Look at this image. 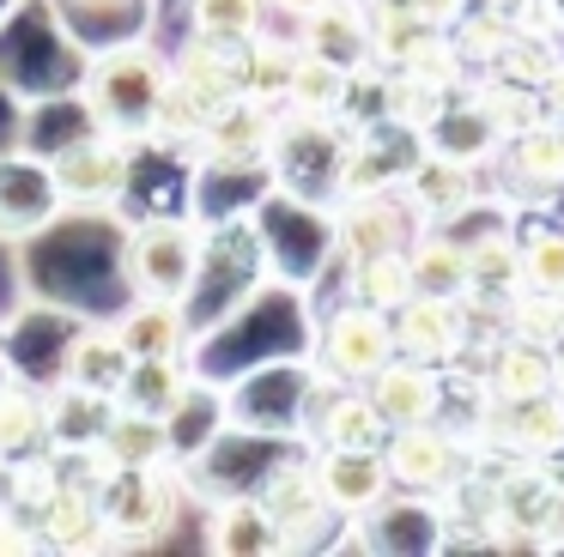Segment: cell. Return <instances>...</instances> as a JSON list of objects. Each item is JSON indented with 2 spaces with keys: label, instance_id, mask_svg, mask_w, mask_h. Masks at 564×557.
I'll list each match as a JSON object with an SVG mask.
<instances>
[{
  "label": "cell",
  "instance_id": "38",
  "mask_svg": "<svg viewBox=\"0 0 564 557\" xmlns=\"http://www.w3.org/2000/svg\"><path fill=\"white\" fill-rule=\"evenodd\" d=\"M394 73H413V79L437 85V91H455V85L467 79V48H462V36H455V31H431Z\"/></svg>",
  "mask_w": 564,
  "mask_h": 557
},
{
  "label": "cell",
  "instance_id": "18",
  "mask_svg": "<svg viewBox=\"0 0 564 557\" xmlns=\"http://www.w3.org/2000/svg\"><path fill=\"white\" fill-rule=\"evenodd\" d=\"M558 387V351L546 339H528V334H503L491 346V363H486V394L498 400H534V394H552Z\"/></svg>",
  "mask_w": 564,
  "mask_h": 557
},
{
  "label": "cell",
  "instance_id": "45",
  "mask_svg": "<svg viewBox=\"0 0 564 557\" xmlns=\"http://www.w3.org/2000/svg\"><path fill=\"white\" fill-rule=\"evenodd\" d=\"M86 7H116V0H86Z\"/></svg>",
  "mask_w": 564,
  "mask_h": 557
},
{
  "label": "cell",
  "instance_id": "9",
  "mask_svg": "<svg viewBox=\"0 0 564 557\" xmlns=\"http://www.w3.org/2000/svg\"><path fill=\"white\" fill-rule=\"evenodd\" d=\"M419 230V218L406 212L401 188H377V194H346L334 212V249L346 261H370V254H394L406 249Z\"/></svg>",
  "mask_w": 564,
  "mask_h": 557
},
{
  "label": "cell",
  "instance_id": "30",
  "mask_svg": "<svg viewBox=\"0 0 564 557\" xmlns=\"http://www.w3.org/2000/svg\"><path fill=\"white\" fill-rule=\"evenodd\" d=\"M31 455H55L50 436V387H0V460H31Z\"/></svg>",
  "mask_w": 564,
  "mask_h": 557
},
{
  "label": "cell",
  "instance_id": "27",
  "mask_svg": "<svg viewBox=\"0 0 564 557\" xmlns=\"http://www.w3.org/2000/svg\"><path fill=\"white\" fill-rule=\"evenodd\" d=\"M116 418V400L110 394H91V387H50V436H55V455H74V448H98L104 430Z\"/></svg>",
  "mask_w": 564,
  "mask_h": 557
},
{
  "label": "cell",
  "instance_id": "15",
  "mask_svg": "<svg viewBox=\"0 0 564 557\" xmlns=\"http://www.w3.org/2000/svg\"><path fill=\"white\" fill-rule=\"evenodd\" d=\"M365 394H370V406L382 412V424H389V430L443 418V370H437V363L394 358V363H382V370L365 382Z\"/></svg>",
  "mask_w": 564,
  "mask_h": 557
},
{
  "label": "cell",
  "instance_id": "12",
  "mask_svg": "<svg viewBox=\"0 0 564 557\" xmlns=\"http://www.w3.org/2000/svg\"><path fill=\"white\" fill-rule=\"evenodd\" d=\"M401 200H406V212L419 218V230H425V225H449V218H462L467 206L479 200L474 164H462V157L425 145V152L413 157V170L401 176Z\"/></svg>",
  "mask_w": 564,
  "mask_h": 557
},
{
  "label": "cell",
  "instance_id": "39",
  "mask_svg": "<svg viewBox=\"0 0 564 557\" xmlns=\"http://www.w3.org/2000/svg\"><path fill=\"white\" fill-rule=\"evenodd\" d=\"M522 278H528V291L564 297V230L558 225H534L522 237Z\"/></svg>",
  "mask_w": 564,
  "mask_h": 557
},
{
  "label": "cell",
  "instance_id": "41",
  "mask_svg": "<svg viewBox=\"0 0 564 557\" xmlns=\"http://www.w3.org/2000/svg\"><path fill=\"white\" fill-rule=\"evenodd\" d=\"M13 551H50V545H43L37 521L13 515V509H0V557H13Z\"/></svg>",
  "mask_w": 564,
  "mask_h": 557
},
{
  "label": "cell",
  "instance_id": "31",
  "mask_svg": "<svg viewBox=\"0 0 564 557\" xmlns=\"http://www.w3.org/2000/svg\"><path fill=\"white\" fill-rule=\"evenodd\" d=\"M98 448L110 455V467H176L171 424L147 418V412H128V406H116V418H110Z\"/></svg>",
  "mask_w": 564,
  "mask_h": 557
},
{
  "label": "cell",
  "instance_id": "2",
  "mask_svg": "<svg viewBox=\"0 0 564 557\" xmlns=\"http://www.w3.org/2000/svg\"><path fill=\"white\" fill-rule=\"evenodd\" d=\"M200 266H207V237L195 218H140L122 242V278L134 297H195Z\"/></svg>",
  "mask_w": 564,
  "mask_h": 557
},
{
  "label": "cell",
  "instance_id": "28",
  "mask_svg": "<svg viewBox=\"0 0 564 557\" xmlns=\"http://www.w3.org/2000/svg\"><path fill=\"white\" fill-rule=\"evenodd\" d=\"M243 48L207 43V36H188V43L176 48V79H183L188 91H200L213 109L231 103V97H243Z\"/></svg>",
  "mask_w": 564,
  "mask_h": 557
},
{
  "label": "cell",
  "instance_id": "3",
  "mask_svg": "<svg viewBox=\"0 0 564 557\" xmlns=\"http://www.w3.org/2000/svg\"><path fill=\"white\" fill-rule=\"evenodd\" d=\"M401 358L394 346V315L389 309H370V303L346 297L340 309L322 321V346H316V363L328 382H346V387H365L382 363Z\"/></svg>",
  "mask_w": 564,
  "mask_h": 557
},
{
  "label": "cell",
  "instance_id": "32",
  "mask_svg": "<svg viewBox=\"0 0 564 557\" xmlns=\"http://www.w3.org/2000/svg\"><path fill=\"white\" fill-rule=\"evenodd\" d=\"M297 55H304V43H280V36L261 31L256 43L243 48V97L285 109V97H292V73H297Z\"/></svg>",
  "mask_w": 564,
  "mask_h": 557
},
{
  "label": "cell",
  "instance_id": "46",
  "mask_svg": "<svg viewBox=\"0 0 564 557\" xmlns=\"http://www.w3.org/2000/svg\"><path fill=\"white\" fill-rule=\"evenodd\" d=\"M401 7H419V0H401Z\"/></svg>",
  "mask_w": 564,
  "mask_h": 557
},
{
  "label": "cell",
  "instance_id": "11",
  "mask_svg": "<svg viewBox=\"0 0 564 557\" xmlns=\"http://www.w3.org/2000/svg\"><path fill=\"white\" fill-rule=\"evenodd\" d=\"M316 472H322V496L340 521H370L382 503H389V460L382 448H316Z\"/></svg>",
  "mask_w": 564,
  "mask_h": 557
},
{
  "label": "cell",
  "instance_id": "10",
  "mask_svg": "<svg viewBox=\"0 0 564 557\" xmlns=\"http://www.w3.org/2000/svg\"><path fill=\"white\" fill-rule=\"evenodd\" d=\"M273 145H280V109L256 103V97H231V103L213 109L200 157L225 170H261L273 164Z\"/></svg>",
  "mask_w": 564,
  "mask_h": 557
},
{
  "label": "cell",
  "instance_id": "8",
  "mask_svg": "<svg viewBox=\"0 0 564 557\" xmlns=\"http://www.w3.org/2000/svg\"><path fill=\"white\" fill-rule=\"evenodd\" d=\"M382 460H389L394 484H406V491H437V496H443L467 467H474V448H462V436L443 430V424L431 418V424H406V430H389V443H382Z\"/></svg>",
  "mask_w": 564,
  "mask_h": 557
},
{
  "label": "cell",
  "instance_id": "36",
  "mask_svg": "<svg viewBox=\"0 0 564 557\" xmlns=\"http://www.w3.org/2000/svg\"><path fill=\"white\" fill-rule=\"evenodd\" d=\"M437 24L425 19L419 7H401V0H370V55L377 67H401Z\"/></svg>",
  "mask_w": 564,
  "mask_h": 557
},
{
  "label": "cell",
  "instance_id": "29",
  "mask_svg": "<svg viewBox=\"0 0 564 557\" xmlns=\"http://www.w3.org/2000/svg\"><path fill=\"white\" fill-rule=\"evenodd\" d=\"M310 436L328 448H382L389 443V424H382V412L370 406L365 387H328V406L316 412V424H310Z\"/></svg>",
  "mask_w": 564,
  "mask_h": 557
},
{
  "label": "cell",
  "instance_id": "17",
  "mask_svg": "<svg viewBox=\"0 0 564 557\" xmlns=\"http://www.w3.org/2000/svg\"><path fill=\"white\" fill-rule=\"evenodd\" d=\"M522 291H528V278H522V237L516 230L491 225L479 237H467V297L510 315V303Z\"/></svg>",
  "mask_w": 564,
  "mask_h": 557
},
{
  "label": "cell",
  "instance_id": "42",
  "mask_svg": "<svg viewBox=\"0 0 564 557\" xmlns=\"http://www.w3.org/2000/svg\"><path fill=\"white\" fill-rule=\"evenodd\" d=\"M540 103H546L552 121H564V55H558V67L546 73V85H540Z\"/></svg>",
  "mask_w": 564,
  "mask_h": 557
},
{
  "label": "cell",
  "instance_id": "7",
  "mask_svg": "<svg viewBox=\"0 0 564 557\" xmlns=\"http://www.w3.org/2000/svg\"><path fill=\"white\" fill-rule=\"evenodd\" d=\"M50 164H55V182H62L67 206H110V200H122L128 182H134V145L98 128V133L67 140Z\"/></svg>",
  "mask_w": 564,
  "mask_h": 557
},
{
  "label": "cell",
  "instance_id": "4",
  "mask_svg": "<svg viewBox=\"0 0 564 557\" xmlns=\"http://www.w3.org/2000/svg\"><path fill=\"white\" fill-rule=\"evenodd\" d=\"M116 545H147L176 515V472L171 467H116L98 491Z\"/></svg>",
  "mask_w": 564,
  "mask_h": 557
},
{
  "label": "cell",
  "instance_id": "25",
  "mask_svg": "<svg viewBox=\"0 0 564 557\" xmlns=\"http://www.w3.org/2000/svg\"><path fill=\"white\" fill-rule=\"evenodd\" d=\"M419 297H467V242L449 237V225H425L406 242Z\"/></svg>",
  "mask_w": 564,
  "mask_h": 557
},
{
  "label": "cell",
  "instance_id": "43",
  "mask_svg": "<svg viewBox=\"0 0 564 557\" xmlns=\"http://www.w3.org/2000/svg\"><path fill=\"white\" fill-rule=\"evenodd\" d=\"M273 12H292V19H310L316 7H328V0H268Z\"/></svg>",
  "mask_w": 564,
  "mask_h": 557
},
{
  "label": "cell",
  "instance_id": "14",
  "mask_svg": "<svg viewBox=\"0 0 564 557\" xmlns=\"http://www.w3.org/2000/svg\"><path fill=\"white\" fill-rule=\"evenodd\" d=\"M261 509L280 521L285 545H304L322 533V521L334 515L328 496H322V472H316V455H297V460H280V467L261 479Z\"/></svg>",
  "mask_w": 564,
  "mask_h": 557
},
{
  "label": "cell",
  "instance_id": "22",
  "mask_svg": "<svg viewBox=\"0 0 564 557\" xmlns=\"http://www.w3.org/2000/svg\"><path fill=\"white\" fill-rule=\"evenodd\" d=\"M297 24H304L297 43H304L310 55H328L352 73L377 67V55H370V7H358V0H328V7H316Z\"/></svg>",
  "mask_w": 564,
  "mask_h": 557
},
{
  "label": "cell",
  "instance_id": "35",
  "mask_svg": "<svg viewBox=\"0 0 564 557\" xmlns=\"http://www.w3.org/2000/svg\"><path fill=\"white\" fill-rule=\"evenodd\" d=\"M467 103L491 121V133H498V140H516L522 128H534V121L546 116V103H540L534 85H516V79H503V73H491L486 85H474V97H467Z\"/></svg>",
  "mask_w": 564,
  "mask_h": 557
},
{
  "label": "cell",
  "instance_id": "1",
  "mask_svg": "<svg viewBox=\"0 0 564 557\" xmlns=\"http://www.w3.org/2000/svg\"><path fill=\"white\" fill-rule=\"evenodd\" d=\"M164 91H171V61L147 43L104 48L86 67V85H79V97H86V109H91V128L116 133V140H128V145L152 140Z\"/></svg>",
  "mask_w": 564,
  "mask_h": 557
},
{
  "label": "cell",
  "instance_id": "37",
  "mask_svg": "<svg viewBox=\"0 0 564 557\" xmlns=\"http://www.w3.org/2000/svg\"><path fill=\"white\" fill-rule=\"evenodd\" d=\"M188 36H207V43H256L261 19H268V0H188Z\"/></svg>",
  "mask_w": 564,
  "mask_h": 557
},
{
  "label": "cell",
  "instance_id": "5",
  "mask_svg": "<svg viewBox=\"0 0 564 557\" xmlns=\"http://www.w3.org/2000/svg\"><path fill=\"white\" fill-rule=\"evenodd\" d=\"M564 509V479L552 460L510 455L498 467V539H534L546 545Z\"/></svg>",
  "mask_w": 564,
  "mask_h": 557
},
{
  "label": "cell",
  "instance_id": "34",
  "mask_svg": "<svg viewBox=\"0 0 564 557\" xmlns=\"http://www.w3.org/2000/svg\"><path fill=\"white\" fill-rule=\"evenodd\" d=\"M346 291H352L358 303H370V309L394 315L406 297H413V261H406V249L370 254V261H346Z\"/></svg>",
  "mask_w": 564,
  "mask_h": 557
},
{
  "label": "cell",
  "instance_id": "13",
  "mask_svg": "<svg viewBox=\"0 0 564 557\" xmlns=\"http://www.w3.org/2000/svg\"><path fill=\"white\" fill-rule=\"evenodd\" d=\"M394 346H401V358H419V363L449 370V363L467 351V309H462V297H419V291H413V297L394 309Z\"/></svg>",
  "mask_w": 564,
  "mask_h": 557
},
{
  "label": "cell",
  "instance_id": "24",
  "mask_svg": "<svg viewBox=\"0 0 564 557\" xmlns=\"http://www.w3.org/2000/svg\"><path fill=\"white\" fill-rule=\"evenodd\" d=\"M207 545L219 557H268V551H292L280 533V521L261 509V496H225L207 521Z\"/></svg>",
  "mask_w": 564,
  "mask_h": 557
},
{
  "label": "cell",
  "instance_id": "6",
  "mask_svg": "<svg viewBox=\"0 0 564 557\" xmlns=\"http://www.w3.org/2000/svg\"><path fill=\"white\" fill-rule=\"evenodd\" d=\"M67 212V194L55 182V164L37 152H0V242L43 237Z\"/></svg>",
  "mask_w": 564,
  "mask_h": 557
},
{
  "label": "cell",
  "instance_id": "19",
  "mask_svg": "<svg viewBox=\"0 0 564 557\" xmlns=\"http://www.w3.org/2000/svg\"><path fill=\"white\" fill-rule=\"evenodd\" d=\"M498 164H503V176H510V188L540 194V200L558 194L564 188V121L540 116L534 128H522L516 140H503Z\"/></svg>",
  "mask_w": 564,
  "mask_h": 557
},
{
  "label": "cell",
  "instance_id": "23",
  "mask_svg": "<svg viewBox=\"0 0 564 557\" xmlns=\"http://www.w3.org/2000/svg\"><path fill=\"white\" fill-rule=\"evenodd\" d=\"M195 363L188 358H134L122 375V387H116V406L128 412H147V418H164L171 424V412L188 400V387H195Z\"/></svg>",
  "mask_w": 564,
  "mask_h": 557
},
{
  "label": "cell",
  "instance_id": "16",
  "mask_svg": "<svg viewBox=\"0 0 564 557\" xmlns=\"http://www.w3.org/2000/svg\"><path fill=\"white\" fill-rule=\"evenodd\" d=\"M37 527H43V545H50V551H110L116 545L98 491L67 479V472H62V484H55V496L43 503Z\"/></svg>",
  "mask_w": 564,
  "mask_h": 557
},
{
  "label": "cell",
  "instance_id": "40",
  "mask_svg": "<svg viewBox=\"0 0 564 557\" xmlns=\"http://www.w3.org/2000/svg\"><path fill=\"white\" fill-rule=\"evenodd\" d=\"M503 321H510L516 334H528V339L558 346V339H564V297H552V291H522V297L510 303V315H503Z\"/></svg>",
  "mask_w": 564,
  "mask_h": 557
},
{
  "label": "cell",
  "instance_id": "21",
  "mask_svg": "<svg viewBox=\"0 0 564 557\" xmlns=\"http://www.w3.org/2000/svg\"><path fill=\"white\" fill-rule=\"evenodd\" d=\"M128 363H134V351L122 346V334H116V327H104V321H91V327H79V334L62 346V370H55V382L91 387V394H110L116 400Z\"/></svg>",
  "mask_w": 564,
  "mask_h": 557
},
{
  "label": "cell",
  "instance_id": "33",
  "mask_svg": "<svg viewBox=\"0 0 564 557\" xmlns=\"http://www.w3.org/2000/svg\"><path fill=\"white\" fill-rule=\"evenodd\" d=\"M207 121H213V103L200 91H188V85L176 79V67H171V91H164L159 121H152V145H164V152H200Z\"/></svg>",
  "mask_w": 564,
  "mask_h": 557
},
{
  "label": "cell",
  "instance_id": "44",
  "mask_svg": "<svg viewBox=\"0 0 564 557\" xmlns=\"http://www.w3.org/2000/svg\"><path fill=\"white\" fill-rule=\"evenodd\" d=\"M540 19H546V24H552V31H558V36H564V0H540Z\"/></svg>",
  "mask_w": 564,
  "mask_h": 557
},
{
  "label": "cell",
  "instance_id": "20",
  "mask_svg": "<svg viewBox=\"0 0 564 557\" xmlns=\"http://www.w3.org/2000/svg\"><path fill=\"white\" fill-rule=\"evenodd\" d=\"M116 334L134 358H195V321L183 297H140L116 321Z\"/></svg>",
  "mask_w": 564,
  "mask_h": 557
},
{
  "label": "cell",
  "instance_id": "26",
  "mask_svg": "<svg viewBox=\"0 0 564 557\" xmlns=\"http://www.w3.org/2000/svg\"><path fill=\"white\" fill-rule=\"evenodd\" d=\"M358 97V73L340 67V61L328 55H297V73H292V97H285V109H297V116H316V121H340L346 109H352Z\"/></svg>",
  "mask_w": 564,
  "mask_h": 557
}]
</instances>
